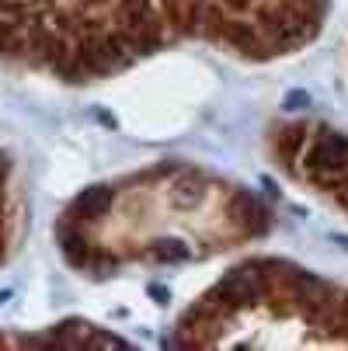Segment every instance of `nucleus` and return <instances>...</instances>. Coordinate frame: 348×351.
Wrapping results in <instances>:
<instances>
[{"label": "nucleus", "instance_id": "f257e3e1", "mask_svg": "<svg viewBox=\"0 0 348 351\" xmlns=\"http://www.w3.org/2000/svg\"><path fill=\"white\" fill-rule=\"evenodd\" d=\"M178 330L174 344L198 348L348 344V292L279 261H255L206 292Z\"/></svg>", "mask_w": 348, "mask_h": 351}, {"label": "nucleus", "instance_id": "f03ea898", "mask_svg": "<svg viewBox=\"0 0 348 351\" xmlns=\"http://www.w3.org/2000/svg\"><path fill=\"white\" fill-rule=\"evenodd\" d=\"M286 167L300 178L317 184V191L331 195L341 209H348V139L331 129L300 132L292 143H282Z\"/></svg>", "mask_w": 348, "mask_h": 351}]
</instances>
